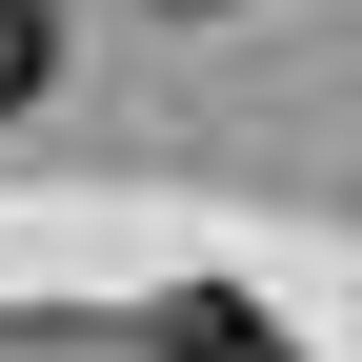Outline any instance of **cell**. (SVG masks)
Masks as SVG:
<instances>
[{
  "instance_id": "6da1fadb",
  "label": "cell",
  "mask_w": 362,
  "mask_h": 362,
  "mask_svg": "<svg viewBox=\"0 0 362 362\" xmlns=\"http://www.w3.org/2000/svg\"><path fill=\"white\" fill-rule=\"evenodd\" d=\"M40 81H61V21H40V0H0V121H21Z\"/></svg>"
},
{
  "instance_id": "7a4b0ae2",
  "label": "cell",
  "mask_w": 362,
  "mask_h": 362,
  "mask_svg": "<svg viewBox=\"0 0 362 362\" xmlns=\"http://www.w3.org/2000/svg\"><path fill=\"white\" fill-rule=\"evenodd\" d=\"M181 362H282V342H262V302H181Z\"/></svg>"
},
{
  "instance_id": "3957f363",
  "label": "cell",
  "mask_w": 362,
  "mask_h": 362,
  "mask_svg": "<svg viewBox=\"0 0 362 362\" xmlns=\"http://www.w3.org/2000/svg\"><path fill=\"white\" fill-rule=\"evenodd\" d=\"M181 21H221V0H181Z\"/></svg>"
}]
</instances>
